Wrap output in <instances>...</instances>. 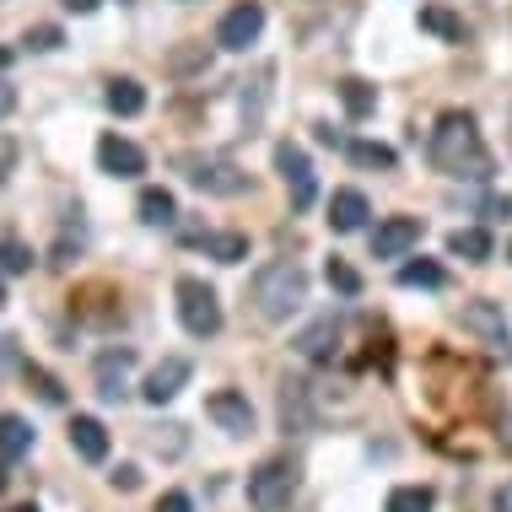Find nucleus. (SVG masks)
<instances>
[{
	"label": "nucleus",
	"mask_w": 512,
	"mask_h": 512,
	"mask_svg": "<svg viewBox=\"0 0 512 512\" xmlns=\"http://www.w3.org/2000/svg\"><path fill=\"white\" fill-rule=\"evenodd\" d=\"M432 162L448 178H491V151L480 141V124L464 108H448L432 130Z\"/></svg>",
	"instance_id": "obj_1"
},
{
	"label": "nucleus",
	"mask_w": 512,
	"mask_h": 512,
	"mask_svg": "<svg viewBox=\"0 0 512 512\" xmlns=\"http://www.w3.org/2000/svg\"><path fill=\"white\" fill-rule=\"evenodd\" d=\"M254 313L265 318V324H281V318H292L302 302H308V270L302 265H265L254 275Z\"/></svg>",
	"instance_id": "obj_2"
},
{
	"label": "nucleus",
	"mask_w": 512,
	"mask_h": 512,
	"mask_svg": "<svg viewBox=\"0 0 512 512\" xmlns=\"http://www.w3.org/2000/svg\"><path fill=\"white\" fill-rule=\"evenodd\" d=\"M173 297H178V324H184L195 340H211V335H221V297H216L205 281H195V275H184Z\"/></svg>",
	"instance_id": "obj_3"
},
{
	"label": "nucleus",
	"mask_w": 512,
	"mask_h": 512,
	"mask_svg": "<svg viewBox=\"0 0 512 512\" xmlns=\"http://www.w3.org/2000/svg\"><path fill=\"white\" fill-rule=\"evenodd\" d=\"M292 496H297V469L286 464V459H265L254 475H248V502H254L259 512L292 507Z\"/></svg>",
	"instance_id": "obj_4"
},
{
	"label": "nucleus",
	"mask_w": 512,
	"mask_h": 512,
	"mask_svg": "<svg viewBox=\"0 0 512 512\" xmlns=\"http://www.w3.org/2000/svg\"><path fill=\"white\" fill-rule=\"evenodd\" d=\"M178 168H184V178L195 189H205V195H243L248 178L232 168L227 157H178Z\"/></svg>",
	"instance_id": "obj_5"
},
{
	"label": "nucleus",
	"mask_w": 512,
	"mask_h": 512,
	"mask_svg": "<svg viewBox=\"0 0 512 512\" xmlns=\"http://www.w3.org/2000/svg\"><path fill=\"white\" fill-rule=\"evenodd\" d=\"M259 33H265V6H259V0H243V6H232L227 17H221L216 44H221V49H232V54H243Z\"/></svg>",
	"instance_id": "obj_6"
},
{
	"label": "nucleus",
	"mask_w": 512,
	"mask_h": 512,
	"mask_svg": "<svg viewBox=\"0 0 512 512\" xmlns=\"http://www.w3.org/2000/svg\"><path fill=\"white\" fill-rule=\"evenodd\" d=\"M275 173L286 178L297 211H308V205H313V162H308V151L292 146V141H281V146H275Z\"/></svg>",
	"instance_id": "obj_7"
},
{
	"label": "nucleus",
	"mask_w": 512,
	"mask_h": 512,
	"mask_svg": "<svg viewBox=\"0 0 512 512\" xmlns=\"http://www.w3.org/2000/svg\"><path fill=\"white\" fill-rule=\"evenodd\" d=\"M421 243V216H389L372 232V259H405Z\"/></svg>",
	"instance_id": "obj_8"
},
{
	"label": "nucleus",
	"mask_w": 512,
	"mask_h": 512,
	"mask_svg": "<svg viewBox=\"0 0 512 512\" xmlns=\"http://www.w3.org/2000/svg\"><path fill=\"white\" fill-rule=\"evenodd\" d=\"M205 415H211L227 437H248V432H254V405H248L238 389H216L211 399H205Z\"/></svg>",
	"instance_id": "obj_9"
},
{
	"label": "nucleus",
	"mask_w": 512,
	"mask_h": 512,
	"mask_svg": "<svg viewBox=\"0 0 512 512\" xmlns=\"http://www.w3.org/2000/svg\"><path fill=\"white\" fill-rule=\"evenodd\" d=\"M459 324L469 329V335H480V340H486V345H496V351H507V345H512V335H507V313L496 308V302H486V297L464 302Z\"/></svg>",
	"instance_id": "obj_10"
},
{
	"label": "nucleus",
	"mask_w": 512,
	"mask_h": 512,
	"mask_svg": "<svg viewBox=\"0 0 512 512\" xmlns=\"http://www.w3.org/2000/svg\"><path fill=\"white\" fill-rule=\"evenodd\" d=\"M98 168L108 178H141L146 173V151L135 141H124V135H103L98 141Z\"/></svg>",
	"instance_id": "obj_11"
},
{
	"label": "nucleus",
	"mask_w": 512,
	"mask_h": 512,
	"mask_svg": "<svg viewBox=\"0 0 512 512\" xmlns=\"http://www.w3.org/2000/svg\"><path fill=\"white\" fill-rule=\"evenodd\" d=\"M189 372H195V367H189L184 356H162V362L146 372V389H141L146 405H168V399H178V394H184V383H189Z\"/></svg>",
	"instance_id": "obj_12"
},
{
	"label": "nucleus",
	"mask_w": 512,
	"mask_h": 512,
	"mask_svg": "<svg viewBox=\"0 0 512 512\" xmlns=\"http://www.w3.org/2000/svg\"><path fill=\"white\" fill-rule=\"evenodd\" d=\"M292 345H297V356H308V362H329V356H335V345H340V318L335 313L313 318V324L302 329Z\"/></svg>",
	"instance_id": "obj_13"
},
{
	"label": "nucleus",
	"mask_w": 512,
	"mask_h": 512,
	"mask_svg": "<svg viewBox=\"0 0 512 512\" xmlns=\"http://www.w3.org/2000/svg\"><path fill=\"white\" fill-rule=\"evenodd\" d=\"M130 367H135V351L130 345H114V351H103L98 356V394L108 399V405H114V399H124V378H130Z\"/></svg>",
	"instance_id": "obj_14"
},
{
	"label": "nucleus",
	"mask_w": 512,
	"mask_h": 512,
	"mask_svg": "<svg viewBox=\"0 0 512 512\" xmlns=\"http://www.w3.org/2000/svg\"><path fill=\"white\" fill-rule=\"evenodd\" d=\"M372 216V205L362 189H335V200H329V227L335 232H362Z\"/></svg>",
	"instance_id": "obj_15"
},
{
	"label": "nucleus",
	"mask_w": 512,
	"mask_h": 512,
	"mask_svg": "<svg viewBox=\"0 0 512 512\" xmlns=\"http://www.w3.org/2000/svg\"><path fill=\"white\" fill-rule=\"evenodd\" d=\"M71 448H76L87 464H103V459H108V432H103L98 415H76V421H71Z\"/></svg>",
	"instance_id": "obj_16"
},
{
	"label": "nucleus",
	"mask_w": 512,
	"mask_h": 512,
	"mask_svg": "<svg viewBox=\"0 0 512 512\" xmlns=\"http://www.w3.org/2000/svg\"><path fill=\"white\" fill-rule=\"evenodd\" d=\"M103 103H108V114H119V119H135L146 108V87L135 76H114L108 81V92H103Z\"/></svg>",
	"instance_id": "obj_17"
},
{
	"label": "nucleus",
	"mask_w": 512,
	"mask_h": 512,
	"mask_svg": "<svg viewBox=\"0 0 512 512\" xmlns=\"http://www.w3.org/2000/svg\"><path fill=\"white\" fill-rule=\"evenodd\" d=\"M281 426H286V432H308V426H313L308 383H286V389H281Z\"/></svg>",
	"instance_id": "obj_18"
},
{
	"label": "nucleus",
	"mask_w": 512,
	"mask_h": 512,
	"mask_svg": "<svg viewBox=\"0 0 512 512\" xmlns=\"http://www.w3.org/2000/svg\"><path fill=\"white\" fill-rule=\"evenodd\" d=\"M448 254L453 259H469V265H486V259H491V232L486 227H459L448 238Z\"/></svg>",
	"instance_id": "obj_19"
},
{
	"label": "nucleus",
	"mask_w": 512,
	"mask_h": 512,
	"mask_svg": "<svg viewBox=\"0 0 512 512\" xmlns=\"http://www.w3.org/2000/svg\"><path fill=\"white\" fill-rule=\"evenodd\" d=\"M33 453V426L22 415H0V459H22Z\"/></svg>",
	"instance_id": "obj_20"
},
{
	"label": "nucleus",
	"mask_w": 512,
	"mask_h": 512,
	"mask_svg": "<svg viewBox=\"0 0 512 512\" xmlns=\"http://www.w3.org/2000/svg\"><path fill=\"white\" fill-rule=\"evenodd\" d=\"M200 248L211 259H221V265H243V259H248V238H243V232H205Z\"/></svg>",
	"instance_id": "obj_21"
},
{
	"label": "nucleus",
	"mask_w": 512,
	"mask_h": 512,
	"mask_svg": "<svg viewBox=\"0 0 512 512\" xmlns=\"http://www.w3.org/2000/svg\"><path fill=\"white\" fill-rule=\"evenodd\" d=\"M426 27V33H437L442 44H464V17H453L448 6H421V17H415Z\"/></svg>",
	"instance_id": "obj_22"
},
{
	"label": "nucleus",
	"mask_w": 512,
	"mask_h": 512,
	"mask_svg": "<svg viewBox=\"0 0 512 512\" xmlns=\"http://www.w3.org/2000/svg\"><path fill=\"white\" fill-rule=\"evenodd\" d=\"M141 221L146 227H173L178 221V200L168 189H141Z\"/></svg>",
	"instance_id": "obj_23"
},
{
	"label": "nucleus",
	"mask_w": 512,
	"mask_h": 512,
	"mask_svg": "<svg viewBox=\"0 0 512 512\" xmlns=\"http://www.w3.org/2000/svg\"><path fill=\"white\" fill-rule=\"evenodd\" d=\"M437 507V491L432 486H394L383 512H432Z\"/></svg>",
	"instance_id": "obj_24"
},
{
	"label": "nucleus",
	"mask_w": 512,
	"mask_h": 512,
	"mask_svg": "<svg viewBox=\"0 0 512 512\" xmlns=\"http://www.w3.org/2000/svg\"><path fill=\"white\" fill-rule=\"evenodd\" d=\"M340 103H345V114H351V119H367L372 108H378V87H367V81L345 76V81H340Z\"/></svg>",
	"instance_id": "obj_25"
},
{
	"label": "nucleus",
	"mask_w": 512,
	"mask_h": 512,
	"mask_svg": "<svg viewBox=\"0 0 512 512\" xmlns=\"http://www.w3.org/2000/svg\"><path fill=\"white\" fill-rule=\"evenodd\" d=\"M448 281V275H442V265H432V259H410V265H399V286H426V292H437V286Z\"/></svg>",
	"instance_id": "obj_26"
},
{
	"label": "nucleus",
	"mask_w": 512,
	"mask_h": 512,
	"mask_svg": "<svg viewBox=\"0 0 512 512\" xmlns=\"http://www.w3.org/2000/svg\"><path fill=\"white\" fill-rule=\"evenodd\" d=\"M168 71H173V76L211 71V49H205V44H184V49H173V54H168Z\"/></svg>",
	"instance_id": "obj_27"
},
{
	"label": "nucleus",
	"mask_w": 512,
	"mask_h": 512,
	"mask_svg": "<svg viewBox=\"0 0 512 512\" xmlns=\"http://www.w3.org/2000/svg\"><path fill=\"white\" fill-rule=\"evenodd\" d=\"M0 270H6V275H27V270H33V248H27L22 238H0Z\"/></svg>",
	"instance_id": "obj_28"
},
{
	"label": "nucleus",
	"mask_w": 512,
	"mask_h": 512,
	"mask_svg": "<svg viewBox=\"0 0 512 512\" xmlns=\"http://www.w3.org/2000/svg\"><path fill=\"white\" fill-rule=\"evenodd\" d=\"M351 162H362V168H394V146L383 141H351Z\"/></svg>",
	"instance_id": "obj_29"
},
{
	"label": "nucleus",
	"mask_w": 512,
	"mask_h": 512,
	"mask_svg": "<svg viewBox=\"0 0 512 512\" xmlns=\"http://www.w3.org/2000/svg\"><path fill=\"white\" fill-rule=\"evenodd\" d=\"M324 275H329V286H335L340 297H356V292H362V275H356L351 265H345V259H329Z\"/></svg>",
	"instance_id": "obj_30"
},
{
	"label": "nucleus",
	"mask_w": 512,
	"mask_h": 512,
	"mask_svg": "<svg viewBox=\"0 0 512 512\" xmlns=\"http://www.w3.org/2000/svg\"><path fill=\"white\" fill-rule=\"evenodd\" d=\"M22 44L33 49V54H49V49H60V44H65V33H60V27H49V22H38V27H27Z\"/></svg>",
	"instance_id": "obj_31"
},
{
	"label": "nucleus",
	"mask_w": 512,
	"mask_h": 512,
	"mask_svg": "<svg viewBox=\"0 0 512 512\" xmlns=\"http://www.w3.org/2000/svg\"><path fill=\"white\" fill-rule=\"evenodd\" d=\"M27 383H33V389H38V394H44V399H49V405H65V389H60V383H54V378H49V372H38V367H27Z\"/></svg>",
	"instance_id": "obj_32"
},
{
	"label": "nucleus",
	"mask_w": 512,
	"mask_h": 512,
	"mask_svg": "<svg viewBox=\"0 0 512 512\" xmlns=\"http://www.w3.org/2000/svg\"><path fill=\"white\" fill-rule=\"evenodd\" d=\"M108 486H114V491H135V486H141V469H130V464H119V469H114V475H108Z\"/></svg>",
	"instance_id": "obj_33"
},
{
	"label": "nucleus",
	"mask_w": 512,
	"mask_h": 512,
	"mask_svg": "<svg viewBox=\"0 0 512 512\" xmlns=\"http://www.w3.org/2000/svg\"><path fill=\"white\" fill-rule=\"evenodd\" d=\"M157 512H195V502H189L184 491H168V496L157 502Z\"/></svg>",
	"instance_id": "obj_34"
},
{
	"label": "nucleus",
	"mask_w": 512,
	"mask_h": 512,
	"mask_svg": "<svg viewBox=\"0 0 512 512\" xmlns=\"http://www.w3.org/2000/svg\"><path fill=\"white\" fill-rule=\"evenodd\" d=\"M11 168H17V141H11V135H0V178H6Z\"/></svg>",
	"instance_id": "obj_35"
},
{
	"label": "nucleus",
	"mask_w": 512,
	"mask_h": 512,
	"mask_svg": "<svg viewBox=\"0 0 512 512\" xmlns=\"http://www.w3.org/2000/svg\"><path fill=\"white\" fill-rule=\"evenodd\" d=\"M11 108H17V87H11V81H0V119H6Z\"/></svg>",
	"instance_id": "obj_36"
},
{
	"label": "nucleus",
	"mask_w": 512,
	"mask_h": 512,
	"mask_svg": "<svg viewBox=\"0 0 512 512\" xmlns=\"http://www.w3.org/2000/svg\"><path fill=\"white\" fill-rule=\"evenodd\" d=\"M65 11H76V17H87V11H98V0H65Z\"/></svg>",
	"instance_id": "obj_37"
},
{
	"label": "nucleus",
	"mask_w": 512,
	"mask_h": 512,
	"mask_svg": "<svg viewBox=\"0 0 512 512\" xmlns=\"http://www.w3.org/2000/svg\"><path fill=\"white\" fill-rule=\"evenodd\" d=\"M496 512H512V480H507L502 491H496Z\"/></svg>",
	"instance_id": "obj_38"
},
{
	"label": "nucleus",
	"mask_w": 512,
	"mask_h": 512,
	"mask_svg": "<svg viewBox=\"0 0 512 512\" xmlns=\"http://www.w3.org/2000/svg\"><path fill=\"white\" fill-rule=\"evenodd\" d=\"M6 486H11V469H6V459H0V496H6Z\"/></svg>",
	"instance_id": "obj_39"
},
{
	"label": "nucleus",
	"mask_w": 512,
	"mask_h": 512,
	"mask_svg": "<svg viewBox=\"0 0 512 512\" xmlns=\"http://www.w3.org/2000/svg\"><path fill=\"white\" fill-rule=\"evenodd\" d=\"M6 512H38V507H33V502H22V507H6Z\"/></svg>",
	"instance_id": "obj_40"
},
{
	"label": "nucleus",
	"mask_w": 512,
	"mask_h": 512,
	"mask_svg": "<svg viewBox=\"0 0 512 512\" xmlns=\"http://www.w3.org/2000/svg\"><path fill=\"white\" fill-rule=\"evenodd\" d=\"M6 65H11V49H0V71H6Z\"/></svg>",
	"instance_id": "obj_41"
},
{
	"label": "nucleus",
	"mask_w": 512,
	"mask_h": 512,
	"mask_svg": "<svg viewBox=\"0 0 512 512\" xmlns=\"http://www.w3.org/2000/svg\"><path fill=\"white\" fill-rule=\"evenodd\" d=\"M0 308H6V281H0Z\"/></svg>",
	"instance_id": "obj_42"
},
{
	"label": "nucleus",
	"mask_w": 512,
	"mask_h": 512,
	"mask_svg": "<svg viewBox=\"0 0 512 512\" xmlns=\"http://www.w3.org/2000/svg\"><path fill=\"white\" fill-rule=\"evenodd\" d=\"M507 254H512V248H507Z\"/></svg>",
	"instance_id": "obj_43"
}]
</instances>
